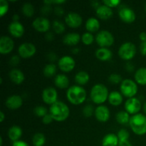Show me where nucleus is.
Segmentation results:
<instances>
[{
	"mask_svg": "<svg viewBox=\"0 0 146 146\" xmlns=\"http://www.w3.org/2000/svg\"><path fill=\"white\" fill-rule=\"evenodd\" d=\"M49 114L54 121L63 122L69 117L70 109L65 103L57 101L50 106Z\"/></svg>",
	"mask_w": 146,
	"mask_h": 146,
	"instance_id": "obj_1",
	"label": "nucleus"
},
{
	"mask_svg": "<svg viewBox=\"0 0 146 146\" xmlns=\"http://www.w3.org/2000/svg\"><path fill=\"white\" fill-rule=\"evenodd\" d=\"M86 96V91L81 86H71L66 91L67 99L73 105L82 104L85 102Z\"/></svg>",
	"mask_w": 146,
	"mask_h": 146,
	"instance_id": "obj_2",
	"label": "nucleus"
},
{
	"mask_svg": "<svg viewBox=\"0 0 146 146\" xmlns=\"http://www.w3.org/2000/svg\"><path fill=\"white\" fill-rule=\"evenodd\" d=\"M108 89L105 85L102 84H97L92 87L91 90V99L94 104L97 105L103 104L108 99Z\"/></svg>",
	"mask_w": 146,
	"mask_h": 146,
	"instance_id": "obj_3",
	"label": "nucleus"
},
{
	"mask_svg": "<svg viewBox=\"0 0 146 146\" xmlns=\"http://www.w3.org/2000/svg\"><path fill=\"white\" fill-rule=\"evenodd\" d=\"M129 125L131 130L138 135H143L146 133V115L138 113L132 115L130 118Z\"/></svg>",
	"mask_w": 146,
	"mask_h": 146,
	"instance_id": "obj_4",
	"label": "nucleus"
},
{
	"mask_svg": "<svg viewBox=\"0 0 146 146\" xmlns=\"http://www.w3.org/2000/svg\"><path fill=\"white\" fill-rule=\"evenodd\" d=\"M138 89L136 83L130 78L124 79L120 86L121 94L128 98H133L138 93Z\"/></svg>",
	"mask_w": 146,
	"mask_h": 146,
	"instance_id": "obj_5",
	"label": "nucleus"
},
{
	"mask_svg": "<svg viewBox=\"0 0 146 146\" xmlns=\"http://www.w3.org/2000/svg\"><path fill=\"white\" fill-rule=\"evenodd\" d=\"M136 54V46L131 42H125L120 46L118 55L125 61H130L135 57Z\"/></svg>",
	"mask_w": 146,
	"mask_h": 146,
	"instance_id": "obj_6",
	"label": "nucleus"
},
{
	"mask_svg": "<svg viewBox=\"0 0 146 146\" xmlns=\"http://www.w3.org/2000/svg\"><path fill=\"white\" fill-rule=\"evenodd\" d=\"M114 36L110 31L103 30L96 36V41L101 48H108L114 44Z\"/></svg>",
	"mask_w": 146,
	"mask_h": 146,
	"instance_id": "obj_7",
	"label": "nucleus"
},
{
	"mask_svg": "<svg viewBox=\"0 0 146 146\" xmlns=\"http://www.w3.org/2000/svg\"><path fill=\"white\" fill-rule=\"evenodd\" d=\"M36 52L35 45L31 43L21 44L18 48V53L20 57L23 58H31Z\"/></svg>",
	"mask_w": 146,
	"mask_h": 146,
	"instance_id": "obj_8",
	"label": "nucleus"
},
{
	"mask_svg": "<svg viewBox=\"0 0 146 146\" xmlns=\"http://www.w3.org/2000/svg\"><path fill=\"white\" fill-rule=\"evenodd\" d=\"M58 66L61 71L68 73L73 71L75 68L76 61L74 58L70 56H64L58 60Z\"/></svg>",
	"mask_w": 146,
	"mask_h": 146,
	"instance_id": "obj_9",
	"label": "nucleus"
},
{
	"mask_svg": "<svg viewBox=\"0 0 146 146\" xmlns=\"http://www.w3.org/2000/svg\"><path fill=\"white\" fill-rule=\"evenodd\" d=\"M124 106L127 113L133 115L139 113L138 112L141 111L142 105L139 99L133 97V98H128V100L125 101Z\"/></svg>",
	"mask_w": 146,
	"mask_h": 146,
	"instance_id": "obj_10",
	"label": "nucleus"
},
{
	"mask_svg": "<svg viewBox=\"0 0 146 146\" xmlns=\"http://www.w3.org/2000/svg\"><path fill=\"white\" fill-rule=\"evenodd\" d=\"M32 27L36 31L41 33H46L50 29L51 23L45 17H37L33 21Z\"/></svg>",
	"mask_w": 146,
	"mask_h": 146,
	"instance_id": "obj_11",
	"label": "nucleus"
},
{
	"mask_svg": "<svg viewBox=\"0 0 146 146\" xmlns=\"http://www.w3.org/2000/svg\"><path fill=\"white\" fill-rule=\"evenodd\" d=\"M58 93L56 90L52 87H48L45 88L42 92V99L45 104L48 105H53L57 102Z\"/></svg>",
	"mask_w": 146,
	"mask_h": 146,
	"instance_id": "obj_12",
	"label": "nucleus"
},
{
	"mask_svg": "<svg viewBox=\"0 0 146 146\" xmlns=\"http://www.w3.org/2000/svg\"><path fill=\"white\" fill-rule=\"evenodd\" d=\"M14 42L9 36H3L0 38V54L7 55L13 51Z\"/></svg>",
	"mask_w": 146,
	"mask_h": 146,
	"instance_id": "obj_13",
	"label": "nucleus"
},
{
	"mask_svg": "<svg viewBox=\"0 0 146 146\" xmlns=\"http://www.w3.org/2000/svg\"><path fill=\"white\" fill-rule=\"evenodd\" d=\"M120 19L126 24H131L134 22L136 19L135 13L129 7H123L118 11Z\"/></svg>",
	"mask_w": 146,
	"mask_h": 146,
	"instance_id": "obj_14",
	"label": "nucleus"
},
{
	"mask_svg": "<svg viewBox=\"0 0 146 146\" xmlns=\"http://www.w3.org/2000/svg\"><path fill=\"white\" fill-rule=\"evenodd\" d=\"M65 22L67 26L71 28L76 29L82 24L83 19L81 16L77 13L70 12L65 17Z\"/></svg>",
	"mask_w": 146,
	"mask_h": 146,
	"instance_id": "obj_15",
	"label": "nucleus"
},
{
	"mask_svg": "<svg viewBox=\"0 0 146 146\" xmlns=\"http://www.w3.org/2000/svg\"><path fill=\"white\" fill-rule=\"evenodd\" d=\"M94 115H95L97 121L101 123H106L109 120L111 113H110L108 107L104 105H101L96 108Z\"/></svg>",
	"mask_w": 146,
	"mask_h": 146,
	"instance_id": "obj_16",
	"label": "nucleus"
},
{
	"mask_svg": "<svg viewBox=\"0 0 146 146\" xmlns=\"http://www.w3.org/2000/svg\"><path fill=\"white\" fill-rule=\"evenodd\" d=\"M9 34L15 38H20L24 34V27L19 21H12L8 27Z\"/></svg>",
	"mask_w": 146,
	"mask_h": 146,
	"instance_id": "obj_17",
	"label": "nucleus"
},
{
	"mask_svg": "<svg viewBox=\"0 0 146 146\" xmlns=\"http://www.w3.org/2000/svg\"><path fill=\"white\" fill-rule=\"evenodd\" d=\"M23 104V99L20 96L12 95L10 96L6 100L5 105L9 109L17 110L21 107Z\"/></svg>",
	"mask_w": 146,
	"mask_h": 146,
	"instance_id": "obj_18",
	"label": "nucleus"
},
{
	"mask_svg": "<svg viewBox=\"0 0 146 146\" xmlns=\"http://www.w3.org/2000/svg\"><path fill=\"white\" fill-rule=\"evenodd\" d=\"M96 14L97 17L101 19L107 20L112 17L113 12L112 9L109 8L104 4H102L96 9Z\"/></svg>",
	"mask_w": 146,
	"mask_h": 146,
	"instance_id": "obj_19",
	"label": "nucleus"
},
{
	"mask_svg": "<svg viewBox=\"0 0 146 146\" xmlns=\"http://www.w3.org/2000/svg\"><path fill=\"white\" fill-rule=\"evenodd\" d=\"M9 77L10 80L17 85L21 84L25 79L24 73L20 70L17 69V68L11 69L9 73Z\"/></svg>",
	"mask_w": 146,
	"mask_h": 146,
	"instance_id": "obj_20",
	"label": "nucleus"
},
{
	"mask_svg": "<svg viewBox=\"0 0 146 146\" xmlns=\"http://www.w3.org/2000/svg\"><path fill=\"white\" fill-rule=\"evenodd\" d=\"M81 36L78 33H68L66 34L63 38V42L67 46H76L79 43Z\"/></svg>",
	"mask_w": 146,
	"mask_h": 146,
	"instance_id": "obj_21",
	"label": "nucleus"
},
{
	"mask_svg": "<svg viewBox=\"0 0 146 146\" xmlns=\"http://www.w3.org/2000/svg\"><path fill=\"white\" fill-rule=\"evenodd\" d=\"M22 130L18 125H13V126L10 127L8 131V136L9 138L13 141V143L16 142V141H19L20 138L22 135Z\"/></svg>",
	"mask_w": 146,
	"mask_h": 146,
	"instance_id": "obj_22",
	"label": "nucleus"
},
{
	"mask_svg": "<svg viewBox=\"0 0 146 146\" xmlns=\"http://www.w3.org/2000/svg\"><path fill=\"white\" fill-rule=\"evenodd\" d=\"M54 84L56 87L60 89H65L68 88L69 79L64 74H58L54 78Z\"/></svg>",
	"mask_w": 146,
	"mask_h": 146,
	"instance_id": "obj_23",
	"label": "nucleus"
},
{
	"mask_svg": "<svg viewBox=\"0 0 146 146\" xmlns=\"http://www.w3.org/2000/svg\"><path fill=\"white\" fill-rule=\"evenodd\" d=\"M112 51L108 48H100L96 51V56L100 61H109L112 58Z\"/></svg>",
	"mask_w": 146,
	"mask_h": 146,
	"instance_id": "obj_24",
	"label": "nucleus"
},
{
	"mask_svg": "<svg viewBox=\"0 0 146 146\" xmlns=\"http://www.w3.org/2000/svg\"><path fill=\"white\" fill-rule=\"evenodd\" d=\"M123 101V95L121 94V93L114 91L109 94L108 102L111 105L113 106H118L122 104Z\"/></svg>",
	"mask_w": 146,
	"mask_h": 146,
	"instance_id": "obj_25",
	"label": "nucleus"
},
{
	"mask_svg": "<svg viewBox=\"0 0 146 146\" xmlns=\"http://www.w3.org/2000/svg\"><path fill=\"white\" fill-rule=\"evenodd\" d=\"M119 139L117 135L114 133H108L104 137L102 140L103 146H118Z\"/></svg>",
	"mask_w": 146,
	"mask_h": 146,
	"instance_id": "obj_26",
	"label": "nucleus"
},
{
	"mask_svg": "<svg viewBox=\"0 0 146 146\" xmlns=\"http://www.w3.org/2000/svg\"><path fill=\"white\" fill-rule=\"evenodd\" d=\"M86 29L90 33L96 32L100 29V22L95 17H91L86 22Z\"/></svg>",
	"mask_w": 146,
	"mask_h": 146,
	"instance_id": "obj_27",
	"label": "nucleus"
},
{
	"mask_svg": "<svg viewBox=\"0 0 146 146\" xmlns=\"http://www.w3.org/2000/svg\"><path fill=\"white\" fill-rule=\"evenodd\" d=\"M135 81L141 86H146V67L138 68L134 76Z\"/></svg>",
	"mask_w": 146,
	"mask_h": 146,
	"instance_id": "obj_28",
	"label": "nucleus"
},
{
	"mask_svg": "<svg viewBox=\"0 0 146 146\" xmlns=\"http://www.w3.org/2000/svg\"><path fill=\"white\" fill-rule=\"evenodd\" d=\"M90 76L86 71H79L75 76V81L79 86L86 85L89 81Z\"/></svg>",
	"mask_w": 146,
	"mask_h": 146,
	"instance_id": "obj_29",
	"label": "nucleus"
},
{
	"mask_svg": "<svg viewBox=\"0 0 146 146\" xmlns=\"http://www.w3.org/2000/svg\"><path fill=\"white\" fill-rule=\"evenodd\" d=\"M130 118H131L130 114L126 111H119L117 113L116 115H115L116 121L121 125H125V124L129 123Z\"/></svg>",
	"mask_w": 146,
	"mask_h": 146,
	"instance_id": "obj_30",
	"label": "nucleus"
},
{
	"mask_svg": "<svg viewBox=\"0 0 146 146\" xmlns=\"http://www.w3.org/2000/svg\"><path fill=\"white\" fill-rule=\"evenodd\" d=\"M56 66L54 64H53V63H51V64H47V65H46L45 66H44V70H43L44 75L46 77H48V78L54 76L56 74Z\"/></svg>",
	"mask_w": 146,
	"mask_h": 146,
	"instance_id": "obj_31",
	"label": "nucleus"
},
{
	"mask_svg": "<svg viewBox=\"0 0 146 146\" xmlns=\"http://www.w3.org/2000/svg\"><path fill=\"white\" fill-rule=\"evenodd\" d=\"M34 11H35L34 7L31 3H25L21 8V11L24 14V15L27 17H29V18L34 16V12H35Z\"/></svg>",
	"mask_w": 146,
	"mask_h": 146,
	"instance_id": "obj_32",
	"label": "nucleus"
},
{
	"mask_svg": "<svg viewBox=\"0 0 146 146\" xmlns=\"http://www.w3.org/2000/svg\"><path fill=\"white\" fill-rule=\"evenodd\" d=\"M32 143L34 146H44L46 143L45 135L41 133H36L32 138Z\"/></svg>",
	"mask_w": 146,
	"mask_h": 146,
	"instance_id": "obj_33",
	"label": "nucleus"
},
{
	"mask_svg": "<svg viewBox=\"0 0 146 146\" xmlns=\"http://www.w3.org/2000/svg\"><path fill=\"white\" fill-rule=\"evenodd\" d=\"M52 27L54 31L57 34H63L64 31H65V26H64V24L61 21H58V20H56V21H54L52 24Z\"/></svg>",
	"mask_w": 146,
	"mask_h": 146,
	"instance_id": "obj_34",
	"label": "nucleus"
},
{
	"mask_svg": "<svg viewBox=\"0 0 146 146\" xmlns=\"http://www.w3.org/2000/svg\"><path fill=\"white\" fill-rule=\"evenodd\" d=\"M81 41L86 46L91 45L94 41V37L93 34L90 32H86L81 36Z\"/></svg>",
	"mask_w": 146,
	"mask_h": 146,
	"instance_id": "obj_35",
	"label": "nucleus"
},
{
	"mask_svg": "<svg viewBox=\"0 0 146 146\" xmlns=\"http://www.w3.org/2000/svg\"><path fill=\"white\" fill-rule=\"evenodd\" d=\"M34 113L36 116L44 118L46 114H48V111L46 108L42 106H38L34 109Z\"/></svg>",
	"mask_w": 146,
	"mask_h": 146,
	"instance_id": "obj_36",
	"label": "nucleus"
},
{
	"mask_svg": "<svg viewBox=\"0 0 146 146\" xmlns=\"http://www.w3.org/2000/svg\"><path fill=\"white\" fill-rule=\"evenodd\" d=\"M9 11V2L6 0H0V17H3Z\"/></svg>",
	"mask_w": 146,
	"mask_h": 146,
	"instance_id": "obj_37",
	"label": "nucleus"
},
{
	"mask_svg": "<svg viewBox=\"0 0 146 146\" xmlns=\"http://www.w3.org/2000/svg\"><path fill=\"white\" fill-rule=\"evenodd\" d=\"M83 115H84L86 118H89L91 115H93V114H94V112H95V110H94V106L90 104H88V105L85 106L84 108H83Z\"/></svg>",
	"mask_w": 146,
	"mask_h": 146,
	"instance_id": "obj_38",
	"label": "nucleus"
},
{
	"mask_svg": "<svg viewBox=\"0 0 146 146\" xmlns=\"http://www.w3.org/2000/svg\"><path fill=\"white\" fill-rule=\"evenodd\" d=\"M108 81L110 83H111L112 84H118L120 83H122V81L123 80L122 79V77L121 75L118 74H112L110 75V76L108 77Z\"/></svg>",
	"mask_w": 146,
	"mask_h": 146,
	"instance_id": "obj_39",
	"label": "nucleus"
},
{
	"mask_svg": "<svg viewBox=\"0 0 146 146\" xmlns=\"http://www.w3.org/2000/svg\"><path fill=\"white\" fill-rule=\"evenodd\" d=\"M117 136H118V139H119V141H128L130 134L127 130L121 129L118 131V133H117Z\"/></svg>",
	"mask_w": 146,
	"mask_h": 146,
	"instance_id": "obj_40",
	"label": "nucleus"
},
{
	"mask_svg": "<svg viewBox=\"0 0 146 146\" xmlns=\"http://www.w3.org/2000/svg\"><path fill=\"white\" fill-rule=\"evenodd\" d=\"M103 4L109 8L112 9L113 7H118L121 4V1L120 0H105V1H103Z\"/></svg>",
	"mask_w": 146,
	"mask_h": 146,
	"instance_id": "obj_41",
	"label": "nucleus"
},
{
	"mask_svg": "<svg viewBox=\"0 0 146 146\" xmlns=\"http://www.w3.org/2000/svg\"><path fill=\"white\" fill-rule=\"evenodd\" d=\"M54 119L51 117V115H50L49 113L46 114L44 118H42V122L43 123L45 124V125H48V124H50L51 123L53 122Z\"/></svg>",
	"mask_w": 146,
	"mask_h": 146,
	"instance_id": "obj_42",
	"label": "nucleus"
},
{
	"mask_svg": "<svg viewBox=\"0 0 146 146\" xmlns=\"http://www.w3.org/2000/svg\"><path fill=\"white\" fill-rule=\"evenodd\" d=\"M19 61H20V59H19V57L18 56H13L10 58L9 63L11 65L17 66L18 65Z\"/></svg>",
	"mask_w": 146,
	"mask_h": 146,
	"instance_id": "obj_43",
	"label": "nucleus"
},
{
	"mask_svg": "<svg viewBox=\"0 0 146 146\" xmlns=\"http://www.w3.org/2000/svg\"><path fill=\"white\" fill-rule=\"evenodd\" d=\"M54 13H55L56 15L58 16V17H61V16H62L64 14V10L62 7H59V6H57L54 9Z\"/></svg>",
	"mask_w": 146,
	"mask_h": 146,
	"instance_id": "obj_44",
	"label": "nucleus"
},
{
	"mask_svg": "<svg viewBox=\"0 0 146 146\" xmlns=\"http://www.w3.org/2000/svg\"><path fill=\"white\" fill-rule=\"evenodd\" d=\"M42 7L41 11H42V14H48L50 11H51V7L50 4H46Z\"/></svg>",
	"mask_w": 146,
	"mask_h": 146,
	"instance_id": "obj_45",
	"label": "nucleus"
},
{
	"mask_svg": "<svg viewBox=\"0 0 146 146\" xmlns=\"http://www.w3.org/2000/svg\"><path fill=\"white\" fill-rule=\"evenodd\" d=\"M140 51L143 56H146V41L141 42L140 45Z\"/></svg>",
	"mask_w": 146,
	"mask_h": 146,
	"instance_id": "obj_46",
	"label": "nucleus"
},
{
	"mask_svg": "<svg viewBox=\"0 0 146 146\" xmlns=\"http://www.w3.org/2000/svg\"><path fill=\"white\" fill-rule=\"evenodd\" d=\"M12 146H29L28 145L27 143H26L25 141H18L14 142L12 144Z\"/></svg>",
	"mask_w": 146,
	"mask_h": 146,
	"instance_id": "obj_47",
	"label": "nucleus"
},
{
	"mask_svg": "<svg viewBox=\"0 0 146 146\" xmlns=\"http://www.w3.org/2000/svg\"><path fill=\"white\" fill-rule=\"evenodd\" d=\"M47 56H48V60H49L50 61H51V62H54V61H56V59H57L56 55V54L53 52L49 53Z\"/></svg>",
	"mask_w": 146,
	"mask_h": 146,
	"instance_id": "obj_48",
	"label": "nucleus"
},
{
	"mask_svg": "<svg viewBox=\"0 0 146 146\" xmlns=\"http://www.w3.org/2000/svg\"><path fill=\"white\" fill-rule=\"evenodd\" d=\"M125 69L127 70L128 71H129V72H132V71H133L134 70V66L133 64H132V63H127L126 65H125Z\"/></svg>",
	"mask_w": 146,
	"mask_h": 146,
	"instance_id": "obj_49",
	"label": "nucleus"
},
{
	"mask_svg": "<svg viewBox=\"0 0 146 146\" xmlns=\"http://www.w3.org/2000/svg\"><path fill=\"white\" fill-rule=\"evenodd\" d=\"M45 38L48 41H53L54 38V34H53V33H51V32L46 33L45 35Z\"/></svg>",
	"mask_w": 146,
	"mask_h": 146,
	"instance_id": "obj_50",
	"label": "nucleus"
},
{
	"mask_svg": "<svg viewBox=\"0 0 146 146\" xmlns=\"http://www.w3.org/2000/svg\"><path fill=\"white\" fill-rule=\"evenodd\" d=\"M118 146H133L129 141H119Z\"/></svg>",
	"mask_w": 146,
	"mask_h": 146,
	"instance_id": "obj_51",
	"label": "nucleus"
},
{
	"mask_svg": "<svg viewBox=\"0 0 146 146\" xmlns=\"http://www.w3.org/2000/svg\"><path fill=\"white\" fill-rule=\"evenodd\" d=\"M139 38H140V39H141V42H143V41H146V33L145 32H141V34H140Z\"/></svg>",
	"mask_w": 146,
	"mask_h": 146,
	"instance_id": "obj_52",
	"label": "nucleus"
},
{
	"mask_svg": "<svg viewBox=\"0 0 146 146\" xmlns=\"http://www.w3.org/2000/svg\"><path fill=\"white\" fill-rule=\"evenodd\" d=\"M4 119H5V115H4L3 111H1L0 112V122L2 123L4 121Z\"/></svg>",
	"mask_w": 146,
	"mask_h": 146,
	"instance_id": "obj_53",
	"label": "nucleus"
},
{
	"mask_svg": "<svg viewBox=\"0 0 146 146\" xmlns=\"http://www.w3.org/2000/svg\"><path fill=\"white\" fill-rule=\"evenodd\" d=\"M19 15H17V14L14 15V17H13V21H19Z\"/></svg>",
	"mask_w": 146,
	"mask_h": 146,
	"instance_id": "obj_54",
	"label": "nucleus"
},
{
	"mask_svg": "<svg viewBox=\"0 0 146 146\" xmlns=\"http://www.w3.org/2000/svg\"><path fill=\"white\" fill-rule=\"evenodd\" d=\"M79 51H80L79 48H74V49H72V53H73V54H78Z\"/></svg>",
	"mask_w": 146,
	"mask_h": 146,
	"instance_id": "obj_55",
	"label": "nucleus"
},
{
	"mask_svg": "<svg viewBox=\"0 0 146 146\" xmlns=\"http://www.w3.org/2000/svg\"><path fill=\"white\" fill-rule=\"evenodd\" d=\"M143 111H144V113L146 114V102L144 104V105H143Z\"/></svg>",
	"mask_w": 146,
	"mask_h": 146,
	"instance_id": "obj_56",
	"label": "nucleus"
},
{
	"mask_svg": "<svg viewBox=\"0 0 146 146\" xmlns=\"http://www.w3.org/2000/svg\"><path fill=\"white\" fill-rule=\"evenodd\" d=\"M3 144V139H2V137H0V146H2Z\"/></svg>",
	"mask_w": 146,
	"mask_h": 146,
	"instance_id": "obj_57",
	"label": "nucleus"
},
{
	"mask_svg": "<svg viewBox=\"0 0 146 146\" xmlns=\"http://www.w3.org/2000/svg\"><path fill=\"white\" fill-rule=\"evenodd\" d=\"M145 11H146V4H145Z\"/></svg>",
	"mask_w": 146,
	"mask_h": 146,
	"instance_id": "obj_58",
	"label": "nucleus"
}]
</instances>
